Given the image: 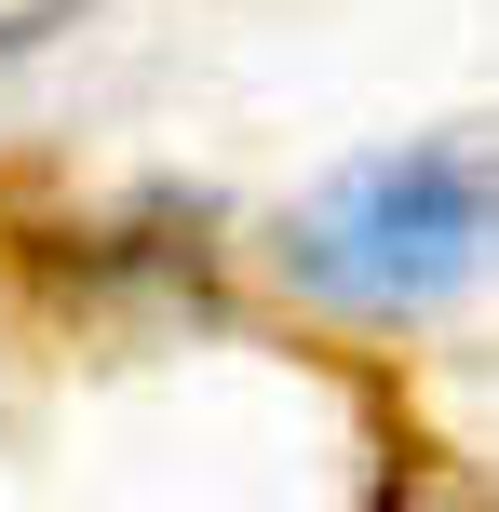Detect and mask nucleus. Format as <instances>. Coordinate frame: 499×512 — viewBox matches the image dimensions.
<instances>
[{"label":"nucleus","mask_w":499,"mask_h":512,"mask_svg":"<svg viewBox=\"0 0 499 512\" xmlns=\"http://www.w3.org/2000/svg\"><path fill=\"white\" fill-rule=\"evenodd\" d=\"M499 270V135H405V149H365L284 216V283L324 310H365V324H405V310H446Z\"/></svg>","instance_id":"nucleus-1"}]
</instances>
